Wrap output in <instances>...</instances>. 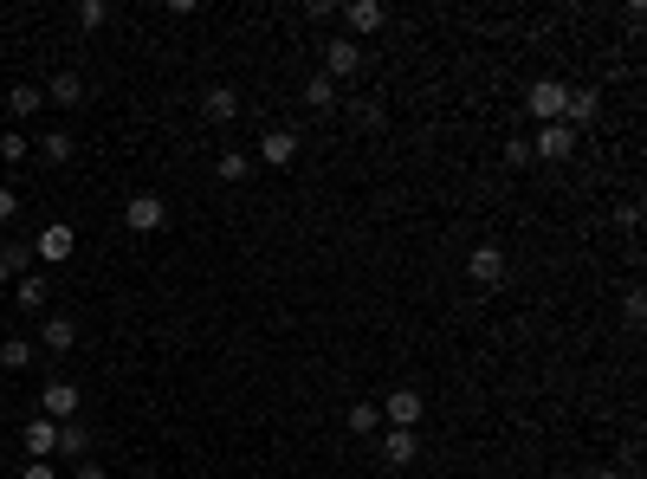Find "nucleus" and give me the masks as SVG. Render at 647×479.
Listing matches in <instances>:
<instances>
[{"instance_id": "f257e3e1", "label": "nucleus", "mask_w": 647, "mask_h": 479, "mask_svg": "<svg viewBox=\"0 0 647 479\" xmlns=\"http://www.w3.org/2000/svg\"><path fill=\"white\" fill-rule=\"evenodd\" d=\"M563 104H570V85H557V78H538V85L525 91V111L538 123H563Z\"/></svg>"}, {"instance_id": "f03ea898", "label": "nucleus", "mask_w": 647, "mask_h": 479, "mask_svg": "<svg viewBox=\"0 0 647 479\" xmlns=\"http://www.w3.org/2000/svg\"><path fill=\"white\" fill-rule=\"evenodd\" d=\"M78 402H85V395H78V382H46V389H39V415L46 421H78Z\"/></svg>"}, {"instance_id": "7ed1b4c3", "label": "nucleus", "mask_w": 647, "mask_h": 479, "mask_svg": "<svg viewBox=\"0 0 647 479\" xmlns=\"http://www.w3.org/2000/svg\"><path fill=\"white\" fill-rule=\"evenodd\" d=\"M356 72H363V46H356V39H330L324 46V78L343 85V78H356Z\"/></svg>"}, {"instance_id": "20e7f679", "label": "nucleus", "mask_w": 647, "mask_h": 479, "mask_svg": "<svg viewBox=\"0 0 647 479\" xmlns=\"http://www.w3.org/2000/svg\"><path fill=\"white\" fill-rule=\"evenodd\" d=\"M162 221H169V201L162 195H130V208H123V227H130V234H156Z\"/></svg>"}, {"instance_id": "39448f33", "label": "nucleus", "mask_w": 647, "mask_h": 479, "mask_svg": "<svg viewBox=\"0 0 647 479\" xmlns=\"http://www.w3.org/2000/svg\"><path fill=\"white\" fill-rule=\"evenodd\" d=\"M376 408H382V421H389V428H415V421L428 415L421 389H389V402H376Z\"/></svg>"}, {"instance_id": "423d86ee", "label": "nucleus", "mask_w": 647, "mask_h": 479, "mask_svg": "<svg viewBox=\"0 0 647 479\" xmlns=\"http://www.w3.org/2000/svg\"><path fill=\"white\" fill-rule=\"evenodd\" d=\"M466 272H473V279L479 285H505V272H512V266H505V246H473V253H466Z\"/></svg>"}, {"instance_id": "0eeeda50", "label": "nucleus", "mask_w": 647, "mask_h": 479, "mask_svg": "<svg viewBox=\"0 0 647 479\" xmlns=\"http://www.w3.org/2000/svg\"><path fill=\"white\" fill-rule=\"evenodd\" d=\"M382 26H389V7H376V0H350V7H343V39L382 33Z\"/></svg>"}, {"instance_id": "6e6552de", "label": "nucleus", "mask_w": 647, "mask_h": 479, "mask_svg": "<svg viewBox=\"0 0 647 479\" xmlns=\"http://www.w3.org/2000/svg\"><path fill=\"white\" fill-rule=\"evenodd\" d=\"M531 156H544V162L576 156V130H570V123H544V130H538V143H531Z\"/></svg>"}, {"instance_id": "1a4fd4ad", "label": "nucleus", "mask_w": 647, "mask_h": 479, "mask_svg": "<svg viewBox=\"0 0 647 479\" xmlns=\"http://www.w3.org/2000/svg\"><path fill=\"white\" fill-rule=\"evenodd\" d=\"M259 162H266V169H292L298 162V136L292 130H266L259 136Z\"/></svg>"}, {"instance_id": "9d476101", "label": "nucleus", "mask_w": 647, "mask_h": 479, "mask_svg": "<svg viewBox=\"0 0 647 479\" xmlns=\"http://www.w3.org/2000/svg\"><path fill=\"white\" fill-rule=\"evenodd\" d=\"M20 441H26V454H33V460H52V454H59V421L33 415V421H26V434H20Z\"/></svg>"}, {"instance_id": "9b49d317", "label": "nucleus", "mask_w": 647, "mask_h": 479, "mask_svg": "<svg viewBox=\"0 0 647 479\" xmlns=\"http://www.w3.org/2000/svg\"><path fill=\"white\" fill-rule=\"evenodd\" d=\"M201 117H208V123H233V117H240V91H233V85H208V91H201Z\"/></svg>"}, {"instance_id": "f8f14e48", "label": "nucleus", "mask_w": 647, "mask_h": 479, "mask_svg": "<svg viewBox=\"0 0 647 479\" xmlns=\"http://www.w3.org/2000/svg\"><path fill=\"white\" fill-rule=\"evenodd\" d=\"M415 428H389L382 434V467H415Z\"/></svg>"}, {"instance_id": "ddd939ff", "label": "nucleus", "mask_w": 647, "mask_h": 479, "mask_svg": "<svg viewBox=\"0 0 647 479\" xmlns=\"http://www.w3.org/2000/svg\"><path fill=\"white\" fill-rule=\"evenodd\" d=\"M26 272H33V240L0 246V285H7V279H26Z\"/></svg>"}, {"instance_id": "4468645a", "label": "nucleus", "mask_w": 647, "mask_h": 479, "mask_svg": "<svg viewBox=\"0 0 647 479\" xmlns=\"http://www.w3.org/2000/svg\"><path fill=\"white\" fill-rule=\"evenodd\" d=\"M596 111H602V98H596V91H589V85H570V104H563V123H570V130H576V123H596Z\"/></svg>"}, {"instance_id": "2eb2a0df", "label": "nucleus", "mask_w": 647, "mask_h": 479, "mask_svg": "<svg viewBox=\"0 0 647 479\" xmlns=\"http://www.w3.org/2000/svg\"><path fill=\"white\" fill-rule=\"evenodd\" d=\"M72 246H78L72 227H46V234L33 240V259H72Z\"/></svg>"}, {"instance_id": "dca6fc26", "label": "nucleus", "mask_w": 647, "mask_h": 479, "mask_svg": "<svg viewBox=\"0 0 647 479\" xmlns=\"http://www.w3.org/2000/svg\"><path fill=\"white\" fill-rule=\"evenodd\" d=\"M39 344H46L52 357H65V350L78 344V324L72 318H46V324H39Z\"/></svg>"}, {"instance_id": "f3484780", "label": "nucleus", "mask_w": 647, "mask_h": 479, "mask_svg": "<svg viewBox=\"0 0 647 479\" xmlns=\"http://www.w3.org/2000/svg\"><path fill=\"white\" fill-rule=\"evenodd\" d=\"M59 454L65 460H91V428L85 421H59Z\"/></svg>"}, {"instance_id": "a211bd4d", "label": "nucleus", "mask_w": 647, "mask_h": 479, "mask_svg": "<svg viewBox=\"0 0 647 479\" xmlns=\"http://www.w3.org/2000/svg\"><path fill=\"white\" fill-rule=\"evenodd\" d=\"M78 98H85V78H78V72H59L46 85V104H78Z\"/></svg>"}, {"instance_id": "6ab92c4d", "label": "nucleus", "mask_w": 647, "mask_h": 479, "mask_svg": "<svg viewBox=\"0 0 647 479\" xmlns=\"http://www.w3.org/2000/svg\"><path fill=\"white\" fill-rule=\"evenodd\" d=\"M39 162H52V169H59V162H72V136H65V130H46V136H39Z\"/></svg>"}, {"instance_id": "aec40b11", "label": "nucleus", "mask_w": 647, "mask_h": 479, "mask_svg": "<svg viewBox=\"0 0 647 479\" xmlns=\"http://www.w3.org/2000/svg\"><path fill=\"white\" fill-rule=\"evenodd\" d=\"M305 104H311V111H337V85H330L324 72H318V78H305Z\"/></svg>"}, {"instance_id": "412c9836", "label": "nucleus", "mask_w": 647, "mask_h": 479, "mask_svg": "<svg viewBox=\"0 0 647 479\" xmlns=\"http://www.w3.org/2000/svg\"><path fill=\"white\" fill-rule=\"evenodd\" d=\"M246 169H253V156H246V149H227V156L214 162V175H220V182H246Z\"/></svg>"}, {"instance_id": "4be33fe9", "label": "nucleus", "mask_w": 647, "mask_h": 479, "mask_svg": "<svg viewBox=\"0 0 647 479\" xmlns=\"http://www.w3.org/2000/svg\"><path fill=\"white\" fill-rule=\"evenodd\" d=\"M13 298H20V311H39V305H46V279H39V272H26V279L13 285Z\"/></svg>"}, {"instance_id": "5701e85b", "label": "nucleus", "mask_w": 647, "mask_h": 479, "mask_svg": "<svg viewBox=\"0 0 647 479\" xmlns=\"http://www.w3.org/2000/svg\"><path fill=\"white\" fill-rule=\"evenodd\" d=\"M0 104H7L13 117H39V104H46V98H39L33 85H20V91H7V98H0Z\"/></svg>"}, {"instance_id": "b1692460", "label": "nucleus", "mask_w": 647, "mask_h": 479, "mask_svg": "<svg viewBox=\"0 0 647 479\" xmlns=\"http://www.w3.org/2000/svg\"><path fill=\"white\" fill-rule=\"evenodd\" d=\"M382 428V408L376 402H350V434H376Z\"/></svg>"}, {"instance_id": "393cba45", "label": "nucleus", "mask_w": 647, "mask_h": 479, "mask_svg": "<svg viewBox=\"0 0 647 479\" xmlns=\"http://www.w3.org/2000/svg\"><path fill=\"white\" fill-rule=\"evenodd\" d=\"M33 363V344H26V337H7V344H0V369H26Z\"/></svg>"}, {"instance_id": "a878e982", "label": "nucleus", "mask_w": 647, "mask_h": 479, "mask_svg": "<svg viewBox=\"0 0 647 479\" xmlns=\"http://www.w3.org/2000/svg\"><path fill=\"white\" fill-rule=\"evenodd\" d=\"M72 20L85 26V33H98V26L110 20V7H104V0H78V13H72Z\"/></svg>"}, {"instance_id": "bb28decb", "label": "nucleus", "mask_w": 647, "mask_h": 479, "mask_svg": "<svg viewBox=\"0 0 647 479\" xmlns=\"http://www.w3.org/2000/svg\"><path fill=\"white\" fill-rule=\"evenodd\" d=\"M26 156H33V143H26L20 130H7V136H0V162H26Z\"/></svg>"}, {"instance_id": "cd10ccee", "label": "nucleus", "mask_w": 647, "mask_h": 479, "mask_svg": "<svg viewBox=\"0 0 647 479\" xmlns=\"http://www.w3.org/2000/svg\"><path fill=\"white\" fill-rule=\"evenodd\" d=\"M505 162H512V169H525V162H538V156H531V136H505Z\"/></svg>"}, {"instance_id": "c85d7f7f", "label": "nucleus", "mask_w": 647, "mask_h": 479, "mask_svg": "<svg viewBox=\"0 0 647 479\" xmlns=\"http://www.w3.org/2000/svg\"><path fill=\"white\" fill-rule=\"evenodd\" d=\"M622 318H628V324H641V318H647V298H641V285L622 298Z\"/></svg>"}, {"instance_id": "c756f323", "label": "nucleus", "mask_w": 647, "mask_h": 479, "mask_svg": "<svg viewBox=\"0 0 647 479\" xmlns=\"http://www.w3.org/2000/svg\"><path fill=\"white\" fill-rule=\"evenodd\" d=\"M13 214H20V201H13V188H0V227H7Z\"/></svg>"}, {"instance_id": "7c9ffc66", "label": "nucleus", "mask_w": 647, "mask_h": 479, "mask_svg": "<svg viewBox=\"0 0 647 479\" xmlns=\"http://www.w3.org/2000/svg\"><path fill=\"white\" fill-rule=\"evenodd\" d=\"M20 479H59V473H52V467H46V460H33V467H26Z\"/></svg>"}, {"instance_id": "2f4dec72", "label": "nucleus", "mask_w": 647, "mask_h": 479, "mask_svg": "<svg viewBox=\"0 0 647 479\" xmlns=\"http://www.w3.org/2000/svg\"><path fill=\"white\" fill-rule=\"evenodd\" d=\"M72 479H110V473H104V467H91V460H85V467H78Z\"/></svg>"}, {"instance_id": "473e14b6", "label": "nucleus", "mask_w": 647, "mask_h": 479, "mask_svg": "<svg viewBox=\"0 0 647 479\" xmlns=\"http://www.w3.org/2000/svg\"><path fill=\"white\" fill-rule=\"evenodd\" d=\"M589 479H628V473H622V467H596Z\"/></svg>"}]
</instances>
